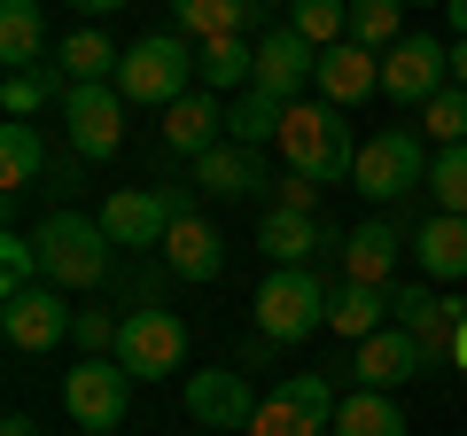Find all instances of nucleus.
<instances>
[{"label": "nucleus", "mask_w": 467, "mask_h": 436, "mask_svg": "<svg viewBox=\"0 0 467 436\" xmlns=\"http://www.w3.org/2000/svg\"><path fill=\"white\" fill-rule=\"evenodd\" d=\"M281 156L288 171H304V180L335 187L350 180V164H358V149H350V125L335 101H288V118H281Z\"/></svg>", "instance_id": "f257e3e1"}, {"label": "nucleus", "mask_w": 467, "mask_h": 436, "mask_svg": "<svg viewBox=\"0 0 467 436\" xmlns=\"http://www.w3.org/2000/svg\"><path fill=\"white\" fill-rule=\"evenodd\" d=\"M32 242H39V273H47L63 296H70V288H101V281H109L117 242H109V226H101V218H86V211H55Z\"/></svg>", "instance_id": "f03ea898"}, {"label": "nucleus", "mask_w": 467, "mask_h": 436, "mask_svg": "<svg viewBox=\"0 0 467 436\" xmlns=\"http://www.w3.org/2000/svg\"><path fill=\"white\" fill-rule=\"evenodd\" d=\"M195 47H187L180 32H149L125 47V63H117V94L125 101H149V109H171L180 94H195Z\"/></svg>", "instance_id": "7ed1b4c3"}, {"label": "nucleus", "mask_w": 467, "mask_h": 436, "mask_svg": "<svg viewBox=\"0 0 467 436\" xmlns=\"http://www.w3.org/2000/svg\"><path fill=\"white\" fill-rule=\"evenodd\" d=\"M327 288H319V273L312 265H273L265 281H257V336H273V343H304V336H319L327 327Z\"/></svg>", "instance_id": "20e7f679"}, {"label": "nucleus", "mask_w": 467, "mask_h": 436, "mask_svg": "<svg viewBox=\"0 0 467 436\" xmlns=\"http://www.w3.org/2000/svg\"><path fill=\"white\" fill-rule=\"evenodd\" d=\"M94 218L109 226L117 250H164L171 226H180V218H195V187H117Z\"/></svg>", "instance_id": "39448f33"}, {"label": "nucleus", "mask_w": 467, "mask_h": 436, "mask_svg": "<svg viewBox=\"0 0 467 436\" xmlns=\"http://www.w3.org/2000/svg\"><path fill=\"white\" fill-rule=\"evenodd\" d=\"M117 367L133 382H171L187 367V319L164 312V304H133L125 327H117Z\"/></svg>", "instance_id": "423d86ee"}, {"label": "nucleus", "mask_w": 467, "mask_h": 436, "mask_svg": "<svg viewBox=\"0 0 467 436\" xmlns=\"http://www.w3.org/2000/svg\"><path fill=\"white\" fill-rule=\"evenodd\" d=\"M335 382L327 374H288L265 405H257L250 436H335Z\"/></svg>", "instance_id": "0eeeda50"}, {"label": "nucleus", "mask_w": 467, "mask_h": 436, "mask_svg": "<svg viewBox=\"0 0 467 436\" xmlns=\"http://www.w3.org/2000/svg\"><path fill=\"white\" fill-rule=\"evenodd\" d=\"M350 180H358V195H374V202L413 195V187L429 180V164H420V133L382 125L374 140H358V164H350Z\"/></svg>", "instance_id": "6e6552de"}, {"label": "nucleus", "mask_w": 467, "mask_h": 436, "mask_svg": "<svg viewBox=\"0 0 467 436\" xmlns=\"http://www.w3.org/2000/svg\"><path fill=\"white\" fill-rule=\"evenodd\" d=\"M257 389H250V374L242 367H202V374H187V420L195 429H211V436H250V420H257Z\"/></svg>", "instance_id": "1a4fd4ad"}, {"label": "nucleus", "mask_w": 467, "mask_h": 436, "mask_svg": "<svg viewBox=\"0 0 467 436\" xmlns=\"http://www.w3.org/2000/svg\"><path fill=\"white\" fill-rule=\"evenodd\" d=\"M444 86H451V47H444V39H429V32H405L398 47L382 55V94H389V101H405V109L436 101Z\"/></svg>", "instance_id": "9d476101"}, {"label": "nucleus", "mask_w": 467, "mask_h": 436, "mask_svg": "<svg viewBox=\"0 0 467 436\" xmlns=\"http://www.w3.org/2000/svg\"><path fill=\"white\" fill-rule=\"evenodd\" d=\"M63 133H70V149L94 156V164L125 149V94H117V78L70 86V94H63Z\"/></svg>", "instance_id": "9b49d317"}, {"label": "nucleus", "mask_w": 467, "mask_h": 436, "mask_svg": "<svg viewBox=\"0 0 467 436\" xmlns=\"http://www.w3.org/2000/svg\"><path fill=\"white\" fill-rule=\"evenodd\" d=\"M70 327H78V312L63 304L55 281L24 288V296H0V336H8V351H55V343H70Z\"/></svg>", "instance_id": "f8f14e48"}, {"label": "nucleus", "mask_w": 467, "mask_h": 436, "mask_svg": "<svg viewBox=\"0 0 467 436\" xmlns=\"http://www.w3.org/2000/svg\"><path fill=\"white\" fill-rule=\"evenodd\" d=\"M63 405H70L78 429H117L125 405H133V374L117 367V358H78L63 374Z\"/></svg>", "instance_id": "ddd939ff"}, {"label": "nucleus", "mask_w": 467, "mask_h": 436, "mask_svg": "<svg viewBox=\"0 0 467 436\" xmlns=\"http://www.w3.org/2000/svg\"><path fill=\"white\" fill-rule=\"evenodd\" d=\"M312 78H319V47H312V39H296L288 24L257 39V94L304 101V86H312Z\"/></svg>", "instance_id": "4468645a"}, {"label": "nucleus", "mask_w": 467, "mask_h": 436, "mask_svg": "<svg viewBox=\"0 0 467 436\" xmlns=\"http://www.w3.org/2000/svg\"><path fill=\"white\" fill-rule=\"evenodd\" d=\"M257 250H265L273 265H312L319 250H343V234L319 226L312 211H281V202H273V211L257 218Z\"/></svg>", "instance_id": "2eb2a0df"}, {"label": "nucleus", "mask_w": 467, "mask_h": 436, "mask_svg": "<svg viewBox=\"0 0 467 436\" xmlns=\"http://www.w3.org/2000/svg\"><path fill=\"white\" fill-rule=\"evenodd\" d=\"M319 101H335V109H350V101L382 94V55L358 47V39H335V47H319Z\"/></svg>", "instance_id": "dca6fc26"}, {"label": "nucleus", "mask_w": 467, "mask_h": 436, "mask_svg": "<svg viewBox=\"0 0 467 436\" xmlns=\"http://www.w3.org/2000/svg\"><path fill=\"white\" fill-rule=\"evenodd\" d=\"M265 164H257V149H242V140H218L211 156H195V195H218V202H250L265 195Z\"/></svg>", "instance_id": "f3484780"}, {"label": "nucleus", "mask_w": 467, "mask_h": 436, "mask_svg": "<svg viewBox=\"0 0 467 436\" xmlns=\"http://www.w3.org/2000/svg\"><path fill=\"white\" fill-rule=\"evenodd\" d=\"M218 140H226V109H218V94H202V86H195V94H180L164 109V149L171 156L195 164V156H211Z\"/></svg>", "instance_id": "a211bd4d"}, {"label": "nucleus", "mask_w": 467, "mask_h": 436, "mask_svg": "<svg viewBox=\"0 0 467 436\" xmlns=\"http://www.w3.org/2000/svg\"><path fill=\"white\" fill-rule=\"evenodd\" d=\"M420 367H429V351L405 336L398 319H389L382 336L358 343V389H398V382H420Z\"/></svg>", "instance_id": "6ab92c4d"}, {"label": "nucleus", "mask_w": 467, "mask_h": 436, "mask_svg": "<svg viewBox=\"0 0 467 436\" xmlns=\"http://www.w3.org/2000/svg\"><path fill=\"white\" fill-rule=\"evenodd\" d=\"M171 265V281H218V273H226V242H218V226L211 218H180V226H171L164 234V250H156Z\"/></svg>", "instance_id": "aec40b11"}, {"label": "nucleus", "mask_w": 467, "mask_h": 436, "mask_svg": "<svg viewBox=\"0 0 467 436\" xmlns=\"http://www.w3.org/2000/svg\"><path fill=\"white\" fill-rule=\"evenodd\" d=\"M398 257H405V234L389 226V218H367V226H350V234H343V273L358 288H389Z\"/></svg>", "instance_id": "412c9836"}, {"label": "nucleus", "mask_w": 467, "mask_h": 436, "mask_svg": "<svg viewBox=\"0 0 467 436\" xmlns=\"http://www.w3.org/2000/svg\"><path fill=\"white\" fill-rule=\"evenodd\" d=\"M413 257H420V281H467V218L436 211L420 218V234H413Z\"/></svg>", "instance_id": "4be33fe9"}, {"label": "nucleus", "mask_w": 467, "mask_h": 436, "mask_svg": "<svg viewBox=\"0 0 467 436\" xmlns=\"http://www.w3.org/2000/svg\"><path fill=\"white\" fill-rule=\"evenodd\" d=\"M195 78H202V94H250L257 86V47L242 32L234 39H202L195 47Z\"/></svg>", "instance_id": "5701e85b"}, {"label": "nucleus", "mask_w": 467, "mask_h": 436, "mask_svg": "<svg viewBox=\"0 0 467 436\" xmlns=\"http://www.w3.org/2000/svg\"><path fill=\"white\" fill-rule=\"evenodd\" d=\"M0 63H47V8L39 0H0Z\"/></svg>", "instance_id": "b1692460"}, {"label": "nucleus", "mask_w": 467, "mask_h": 436, "mask_svg": "<svg viewBox=\"0 0 467 436\" xmlns=\"http://www.w3.org/2000/svg\"><path fill=\"white\" fill-rule=\"evenodd\" d=\"M257 0H171V32L187 39V47H202V39H234L242 24H250Z\"/></svg>", "instance_id": "393cba45"}, {"label": "nucleus", "mask_w": 467, "mask_h": 436, "mask_svg": "<svg viewBox=\"0 0 467 436\" xmlns=\"http://www.w3.org/2000/svg\"><path fill=\"white\" fill-rule=\"evenodd\" d=\"M327 327H335L343 343L382 336V327H389V288H358V281H343V288H335V304H327Z\"/></svg>", "instance_id": "a878e982"}, {"label": "nucleus", "mask_w": 467, "mask_h": 436, "mask_svg": "<svg viewBox=\"0 0 467 436\" xmlns=\"http://www.w3.org/2000/svg\"><path fill=\"white\" fill-rule=\"evenodd\" d=\"M63 94H70L63 63H24V70H8V86H0L8 118H39V109H63Z\"/></svg>", "instance_id": "bb28decb"}, {"label": "nucleus", "mask_w": 467, "mask_h": 436, "mask_svg": "<svg viewBox=\"0 0 467 436\" xmlns=\"http://www.w3.org/2000/svg\"><path fill=\"white\" fill-rule=\"evenodd\" d=\"M39 171H47V140H39L32 118H8L0 125V187L16 195V187H32Z\"/></svg>", "instance_id": "cd10ccee"}, {"label": "nucleus", "mask_w": 467, "mask_h": 436, "mask_svg": "<svg viewBox=\"0 0 467 436\" xmlns=\"http://www.w3.org/2000/svg\"><path fill=\"white\" fill-rule=\"evenodd\" d=\"M335 436H405V413L389 389H350L335 405Z\"/></svg>", "instance_id": "c85d7f7f"}, {"label": "nucleus", "mask_w": 467, "mask_h": 436, "mask_svg": "<svg viewBox=\"0 0 467 436\" xmlns=\"http://www.w3.org/2000/svg\"><path fill=\"white\" fill-rule=\"evenodd\" d=\"M55 63H63L70 86H101V78H117L125 47H109L101 32H70V39H55Z\"/></svg>", "instance_id": "c756f323"}, {"label": "nucleus", "mask_w": 467, "mask_h": 436, "mask_svg": "<svg viewBox=\"0 0 467 436\" xmlns=\"http://www.w3.org/2000/svg\"><path fill=\"white\" fill-rule=\"evenodd\" d=\"M281 118H288V101H273V94H234V109H226V140H242V149H265V140H281Z\"/></svg>", "instance_id": "7c9ffc66"}, {"label": "nucleus", "mask_w": 467, "mask_h": 436, "mask_svg": "<svg viewBox=\"0 0 467 436\" xmlns=\"http://www.w3.org/2000/svg\"><path fill=\"white\" fill-rule=\"evenodd\" d=\"M350 39L374 55H389L405 39V0H350Z\"/></svg>", "instance_id": "2f4dec72"}, {"label": "nucleus", "mask_w": 467, "mask_h": 436, "mask_svg": "<svg viewBox=\"0 0 467 436\" xmlns=\"http://www.w3.org/2000/svg\"><path fill=\"white\" fill-rule=\"evenodd\" d=\"M288 32L312 39V47H335V39H350V0H296Z\"/></svg>", "instance_id": "473e14b6"}, {"label": "nucleus", "mask_w": 467, "mask_h": 436, "mask_svg": "<svg viewBox=\"0 0 467 436\" xmlns=\"http://www.w3.org/2000/svg\"><path fill=\"white\" fill-rule=\"evenodd\" d=\"M429 195H436V211L467 218V140H460V149H436V156H429Z\"/></svg>", "instance_id": "72a5a7b5"}, {"label": "nucleus", "mask_w": 467, "mask_h": 436, "mask_svg": "<svg viewBox=\"0 0 467 436\" xmlns=\"http://www.w3.org/2000/svg\"><path fill=\"white\" fill-rule=\"evenodd\" d=\"M420 133H429L436 149H460L467 140V86H444L436 101H420Z\"/></svg>", "instance_id": "f704fd0d"}, {"label": "nucleus", "mask_w": 467, "mask_h": 436, "mask_svg": "<svg viewBox=\"0 0 467 436\" xmlns=\"http://www.w3.org/2000/svg\"><path fill=\"white\" fill-rule=\"evenodd\" d=\"M47 273H39V242L32 234H0V296H24V288H39Z\"/></svg>", "instance_id": "c9c22d12"}, {"label": "nucleus", "mask_w": 467, "mask_h": 436, "mask_svg": "<svg viewBox=\"0 0 467 436\" xmlns=\"http://www.w3.org/2000/svg\"><path fill=\"white\" fill-rule=\"evenodd\" d=\"M117 327H125V319H109V312H78L70 343H78L86 358H117Z\"/></svg>", "instance_id": "e433bc0d"}, {"label": "nucleus", "mask_w": 467, "mask_h": 436, "mask_svg": "<svg viewBox=\"0 0 467 436\" xmlns=\"http://www.w3.org/2000/svg\"><path fill=\"white\" fill-rule=\"evenodd\" d=\"M281 211H312V218H319V180L288 171V180H281Z\"/></svg>", "instance_id": "4c0bfd02"}, {"label": "nucleus", "mask_w": 467, "mask_h": 436, "mask_svg": "<svg viewBox=\"0 0 467 436\" xmlns=\"http://www.w3.org/2000/svg\"><path fill=\"white\" fill-rule=\"evenodd\" d=\"M63 8H78V16H117L125 0H63Z\"/></svg>", "instance_id": "58836bf2"}, {"label": "nucleus", "mask_w": 467, "mask_h": 436, "mask_svg": "<svg viewBox=\"0 0 467 436\" xmlns=\"http://www.w3.org/2000/svg\"><path fill=\"white\" fill-rule=\"evenodd\" d=\"M0 436H39V420L32 413H8V420H0Z\"/></svg>", "instance_id": "ea45409f"}, {"label": "nucleus", "mask_w": 467, "mask_h": 436, "mask_svg": "<svg viewBox=\"0 0 467 436\" xmlns=\"http://www.w3.org/2000/svg\"><path fill=\"white\" fill-rule=\"evenodd\" d=\"M444 24H451L460 39H467V0H444Z\"/></svg>", "instance_id": "a19ab883"}, {"label": "nucleus", "mask_w": 467, "mask_h": 436, "mask_svg": "<svg viewBox=\"0 0 467 436\" xmlns=\"http://www.w3.org/2000/svg\"><path fill=\"white\" fill-rule=\"evenodd\" d=\"M451 86H467V39L451 47Z\"/></svg>", "instance_id": "79ce46f5"}, {"label": "nucleus", "mask_w": 467, "mask_h": 436, "mask_svg": "<svg viewBox=\"0 0 467 436\" xmlns=\"http://www.w3.org/2000/svg\"><path fill=\"white\" fill-rule=\"evenodd\" d=\"M451 367L467 374V319H460V336H451Z\"/></svg>", "instance_id": "37998d69"}, {"label": "nucleus", "mask_w": 467, "mask_h": 436, "mask_svg": "<svg viewBox=\"0 0 467 436\" xmlns=\"http://www.w3.org/2000/svg\"><path fill=\"white\" fill-rule=\"evenodd\" d=\"M86 436H117V429H86Z\"/></svg>", "instance_id": "c03bdc74"}, {"label": "nucleus", "mask_w": 467, "mask_h": 436, "mask_svg": "<svg viewBox=\"0 0 467 436\" xmlns=\"http://www.w3.org/2000/svg\"><path fill=\"white\" fill-rule=\"evenodd\" d=\"M420 8H444V0H420Z\"/></svg>", "instance_id": "a18cd8bd"}]
</instances>
